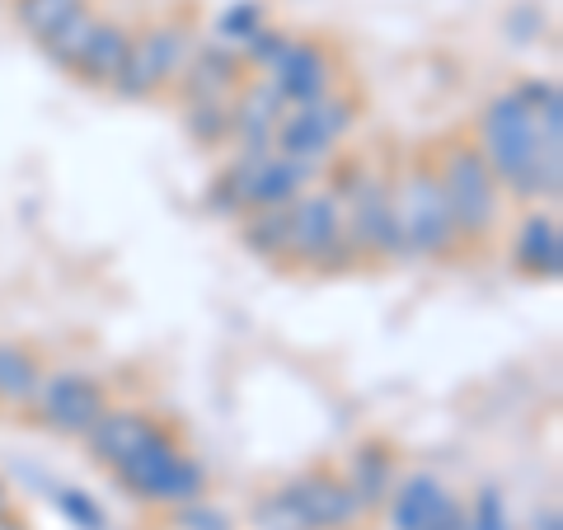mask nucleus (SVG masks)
Masks as SVG:
<instances>
[{
    "instance_id": "f257e3e1",
    "label": "nucleus",
    "mask_w": 563,
    "mask_h": 530,
    "mask_svg": "<svg viewBox=\"0 0 563 530\" xmlns=\"http://www.w3.org/2000/svg\"><path fill=\"white\" fill-rule=\"evenodd\" d=\"M474 146L517 202H559L563 192V95L554 80H526L488 99Z\"/></svg>"
},
{
    "instance_id": "f03ea898",
    "label": "nucleus",
    "mask_w": 563,
    "mask_h": 530,
    "mask_svg": "<svg viewBox=\"0 0 563 530\" xmlns=\"http://www.w3.org/2000/svg\"><path fill=\"white\" fill-rule=\"evenodd\" d=\"M428 161H432L437 184H442V192H446V207L455 217L461 240L470 244V250L493 240V231H498V221H503L507 192H503L498 179H493V169L479 155V146H474V136H442L428 151Z\"/></svg>"
},
{
    "instance_id": "7ed1b4c3",
    "label": "nucleus",
    "mask_w": 563,
    "mask_h": 530,
    "mask_svg": "<svg viewBox=\"0 0 563 530\" xmlns=\"http://www.w3.org/2000/svg\"><path fill=\"white\" fill-rule=\"evenodd\" d=\"M395 211H399V235H404V254L413 258H451L465 250L455 217L446 207V192L437 184L428 151H418L395 179Z\"/></svg>"
},
{
    "instance_id": "20e7f679",
    "label": "nucleus",
    "mask_w": 563,
    "mask_h": 530,
    "mask_svg": "<svg viewBox=\"0 0 563 530\" xmlns=\"http://www.w3.org/2000/svg\"><path fill=\"white\" fill-rule=\"evenodd\" d=\"M362 99L347 95V90H324L320 99H306V103H287V113L277 122V136H273V151L287 155L296 165H320L333 155V146L352 132L357 122Z\"/></svg>"
},
{
    "instance_id": "39448f33",
    "label": "nucleus",
    "mask_w": 563,
    "mask_h": 530,
    "mask_svg": "<svg viewBox=\"0 0 563 530\" xmlns=\"http://www.w3.org/2000/svg\"><path fill=\"white\" fill-rule=\"evenodd\" d=\"M343 211V235L352 244V254L366 258H399L404 235H399V211H395V179L385 174H366L362 165H352V184L333 192Z\"/></svg>"
},
{
    "instance_id": "423d86ee",
    "label": "nucleus",
    "mask_w": 563,
    "mask_h": 530,
    "mask_svg": "<svg viewBox=\"0 0 563 530\" xmlns=\"http://www.w3.org/2000/svg\"><path fill=\"white\" fill-rule=\"evenodd\" d=\"M188 62V29L179 20H161L151 29L132 33V47H128V66L113 85L118 99H132V103H146L161 90H169L179 80V70Z\"/></svg>"
},
{
    "instance_id": "0eeeda50",
    "label": "nucleus",
    "mask_w": 563,
    "mask_h": 530,
    "mask_svg": "<svg viewBox=\"0 0 563 530\" xmlns=\"http://www.w3.org/2000/svg\"><path fill=\"white\" fill-rule=\"evenodd\" d=\"M287 258L306 268H339V258H357L343 235V202L333 192H296L287 202Z\"/></svg>"
},
{
    "instance_id": "6e6552de",
    "label": "nucleus",
    "mask_w": 563,
    "mask_h": 530,
    "mask_svg": "<svg viewBox=\"0 0 563 530\" xmlns=\"http://www.w3.org/2000/svg\"><path fill=\"white\" fill-rule=\"evenodd\" d=\"M103 409H109V390L85 371H52L33 395V413L57 437H85L103 418Z\"/></svg>"
},
{
    "instance_id": "1a4fd4ad",
    "label": "nucleus",
    "mask_w": 563,
    "mask_h": 530,
    "mask_svg": "<svg viewBox=\"0 0 563 530\" xmlns=\"http://www.w3.org/2000/svg\"><path fill=\"white\" fill-rule=\"evenodd\" d=\"M282 498H287L301 530H347L362 517V507L352 498V488L343 484V474L329 470V465L296 474V479L282 488Z\"/></svg>"
},
{
    "instance_id": "9d476101",
    "label": "nucleus",
    "mask_w": 563,
    "mask_h": 530,
    "mask_svg": "<svg viewBox=\"0 0 563 530\" xmlns=\"http://www.w3.org/2000/svg\"><path fill=\"white\" fill-rule=\"evenodd\" d=\"M268 80L287 103L320 99L324 90H333V80H339V52L324 38H291L287 52L268 66Z\"/></svg>"
},
{
    "instance_id": "9b49d317",
    "label": "nucleus",
    "mask_w": 563,
    "mask_h": 530,
    "mask_svg": "<svg viewBox=\"0 0 563 530\" xmlns=\"http://www.w3.org/2000/svg\"><path fill=\"white\" fill-rule=\"evenodd\" d=\"M169 428L165 418H155L151 409H103V418L95 422L90 432H85V451H90V461L103 465V470H118L122 461H132V455L155 441Z\"/></svg>"
},
{
    "instance_id": "f8f14e48",
    "label": "nucleus",
    "mask_w": 563,
    "mask_h": 530,
    "mask_svg": "<svg viewBox=\"0 0 563 530\" xmlns=\"http://www.w3.org/2000/svg\"><path fill=\"white\" fill-rule=\"evenodd\" d=\"M287 113V99L273 90V80H244L231 95V141H240V151H273L277 122Z\"/></svg>"
},
{
    "instance_id": "ddd939ff",
    "label": "nucleus",
    "mask_w": 563,
    "mask_h": 530,
    "mask_svg": "<svg viewBox=\"0 0 563 530\" xmlns=\"http://www.w3.org/2000/svg\"><path fill=\"white\" fill-rule=\"evenodd\" d=\"M512 263L531 281H554L563 273V231H559L554 211H544V207L526 211L512 235Z\"/></svg>"
},
{
    "instance_id": "4468645a",
    "label": "nucleus",
    "mask_w": 563,
    "mask_h": 530,
    "mask_svg": "<svg viewBox=\"0 0 563 530\" xmlns=\"http://www.w3.org/2000/svg\"><path fill=\"white\" fill-rule=\"evenodd\" d=\"M179 95L188 99H231L240 85H244V57L235 47H221V43H207L202 52H188V62L179 70Z\"/></svg>"
},
{
    "instance_id": "2eb2a0df",
    "label": "nucleus",
    "mask_w": 563,
    "mask_h": 530,
    "mask_svg": "<svg viewBox=\"0 0 563 530\" xmlns=\"http://www.w3.org/2000/svg\"><path fill=\"white\" fill-rule=\"evenodd\" d=\"M395 474H399V470H395V451L385 446V441H362V446L347 455L343 484L352 488V498H357L362 511H376V507H385L390 488L399 484Z\"/></svg>"
},
{
    "instance_id": "dca6fc26",
    "label": "nucleus",
    "mask_w": 563,
    "mask_h": 530,
    "mask_svg": "<svg viewBox=\"0 0 563 530\" xmlns=\"http://www.w3.org/2000/svg\"><path fill=\"white\" fill-rule=\"evenodd\" d=\"M179 455H184V441H179V432L165 428V432L155 437V441H146V446H141V451L132 455V461H122V465H118V470H109V474L118 479V488L128 493V498L146 503V498H151V488L161 484V474H165L174 461H179Z\"/></svg>"
},
{
    "instance_id": "f3484780",
    "label": "nucleus",
    "mask_w": 563,
    "mask_h": 530,
    "mask_svg": "<svg viewBox=\"0 0 563 530\" xmlns=\"http://www.w3.org/2000/svg\"><path fill=\"white\" fill-rule=\"evenodd\" d=\"M128 47H132V29L103 20L99 33H95V43L85 47V57L76 62L70 76H80V85H90V90H113L122 66H128Z\"/></svg>"
},
{
    "instance_id": "a211bd4d",
    "label": "nucleus",
    "mask_w": 563,
    "mask_h": 530,
    "mask_svg": "<svg viewBox=\"0 0 563 530\" xmlns=\"http://www.w3.org/2000/svg\"><path fill=\"white\" fill-rule=\"evenodd\" d=\"M446 498L451 493L442 488L437 474H409V479L395 484L390 498H385V507H390V530H422Z\"/></svg>"
},
{
    "instance_id": "6ab92c4d",
    "label": "nucleus",
    "mask_w": 563,
    "mask_h": 530,
    "mask_svg": "<svg viewBox=\"0 0 563 530\" xmlns=\"http://www.w3.org/2000/svg\"><path fill=\"white\" fill-rule=\"evenodd\" d=\"M43 376V357L29 343H0V404H33Z\"/></svg>"
},
{
    "instance_id": "aec40b11",
    "label": "nucleus",
    "mask_w": 563,
    "mask_h": 530,
    "mask_svg": "<svg viewBox=\"0 0 563 530\" xmlns=\"http://www.w3.org/2000/svg\"><path fill=\"white\" fill-rule=\"evenodd\" d=\"M99 24H103V14L95 10V5H80L70 20L62 24V29H52L47 38L38 43L52 62H57L62 70H76V62L85 57V47L95 43V33H99Z\"/></svg>"
},
{
    "instance_id": "412c9836",
    "label": "nucleus",
    "mask_w": 563,
    "mask_h": 530,
    "mask_svg": "<svg viewBox=\"0 0 563 530\" xmlns=\"http://www.w3.org/2000/svg\"><path fill=\"white\" fill-rule=\"evenodd\" d=\"M198 498H207V470L192 461V455L184 451L179 461H174L165 474H161V484L151 488V507H165V511H174V507H184V503H198Z\"/></svg>"
},
{
    "instance_id": "4be33fe9",
    "label": "nucleus",
    "mask_w": 563,
    "mask_h": 530,
    "mask_svg": "<svg viewBox=\"0 0 563 530\" xmlns=\"http://www.w3.org/2000/svg\"><path fill=\"white\" fill-rule=\"evenodd\" d=\"M240 217H244V231H240L244 250L268 258V263L287 258V207L282 211H240Z\"/></svg>"
},
{
    "instance_id": "5701e85b",
    "label": "nucleus",
    "mask_w": 563,
    "mask_h": 530,
    "mask_svg": "<svg viewBox=\"0 0 563 530\" xmlns=\"http://www.w3.org/2000/svg\"><path fill=\"white\" fill-rule=\"evenodd\" d=\"M184 128L198 146H225L231 141V99H188L184 103Z\"/></svg>"
},
{
    "instance_id": "b1692460",
    "label": "nucleus",
    "mask_w": 563,
    "mask_h": 530,
    "mask_svg": "<svg viewBox=\"0 0 563 530\" xmlns=\"http://www.w3.org/2000/svg\"><path fill=\"white\" fill-rule=\"evenodd\" d=\"M90 0H14V24H20L33 43H43L52 29H62L70 14Z\"/></svg>"
},
{
    "instance_id": "393cba45",
    "label": "nucleus",
    "mask_w": 563,
    "mask_h": 530,
    "mask_svg": "<svg viewBox=\"0 0 563 530\" xmlns=\"http://www.w3.org/2000/svg\"><path fill=\"white\" fill-rule=\"evenodd\" d=\"M263 24H268V14H263V0H235V5H225L217 14V43L240 52Z\"/></svg>"
},
{
    "instance_id": "a878e982",
    "label": "nucleus",
    "mask_w": 563,
    "mask_h": 530,
    "mask_svg": "<svg viewBox=\"0 0 563 530\" xmlns=\"http://www.w3.org/2000/svg\"><path fill=\"white\" fill-rule=\"evenodd\" d=\"M465 530H512V517H507V498L493 484H484L474 493V503L465 511Z\"/></svg>"
},
{
    "instance_id": "bb28decb",
    "label": "nucleus",
    "mask_w": 563,
    "mask_h": 530,
    "mask_svg": "<svg viewBox=\"0 0 563 530\" xmlns=\"http://www.w3.org/2000/svg\"><path fill=\"white\" fill-rule=\"evenodd\" d=\"M291 38H296V33H287V29H268V24H263V29L254 33V38L240 47V57H244V66L268 70V66L282 57V52H287V43H291Z\"/></svg>"
},
{
    "instance_id": "cd10ccee",
    "label": "nucleus",
    "mask_w": 563,
    "mask_h": 530,
    "mask_svg": "<svg viewBox=\"0 0 563 530\" xmlns=\"http://www.w3.org/2000/svg\"><path fill=\"white\" fill-rule=\"evenodd\" d=\"M52 503H57V511H62V517L76 526V530H103V511H99V503H95V498H85L80 488H57V493H52Z\"/></svg>"
},
{
    "instance_id": "c85d7f7f",
    "label": "nucleus",
    "mask_w": 563,
    "mask_h": 530,
    "mask_svg": "<svg viewBox=\"0 0 563 530\" xmlns=\"http://www.w3.org/2000/svg\"><path fill=\"white\" fill-rule=\"evenodd\" d=\"M169 517H174V530H235V526H231V517H225V511L207 507V498H198V503H184V507H174Z\"/></svg>"
},
{
    "instance_id": "c756f323",
    "label": "nucleus",
    "mask_w": 563,
    "mask_h": 530,
    "mask_svg": "<svg viewBox=\"0 0 563 530\" xmlns=\"http://www.w3.org/2000/svg\"><path fill=\"white\" fill-rule=\"evenodd\" d=\"M422 530H465V507L455 503V498H446L442 507H437V517L422 526Z\"/></svg>"
},
{
    "instance_id": "7c9ffc66",
    "label": "nucleus",
    "mask_w": 563,
    "mask_h": 530,
    "mask_svg": "<svg viewBox=\"0 0 563 530\" xmlns=\"http://www.w3.org/2000/svg\"><path fill=\"white\" fill-rule=\"evenodd\" d=\"M531 530H559V507L540 511V517H536V526H531Z\"/></svg>"
},
{
    "instance_id": "2f4dec72",
    "label": "nucleus",
    "mask_w": 563,
    "mask_h": 530,
    "mask_svg": "<svg viewBox=\"0 0 563 530\" xmlns=\"http://www.w3.org/2000/svg\"><path fill=\"white\" fill-rule=\"evenodd\" d=\"M0 530H29V526L14 517V511H0Z\"/></svg>"
},
{
    "instance_id": "473e14b6",
    "label": "nucleus",
    "mask_w": 563,
    "mask_h": 530,
    "mask_svg": "<svg viewBox=\"0 0 563 530\" xmlns=\"http://www.w3.org/2000/svg\"><path fill=\"white\" fill-rule=\"evenodd\" d=\"M0 511H10V493H5V479H0Z\"/></svg>"
}]
</instances>
